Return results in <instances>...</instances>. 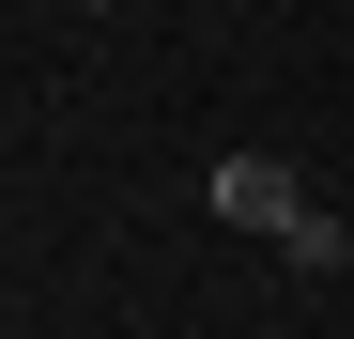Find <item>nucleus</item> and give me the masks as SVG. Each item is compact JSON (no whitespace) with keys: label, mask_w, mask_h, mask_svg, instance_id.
I'll return each mask as SVG.
<instances>
[{"label":"nucleus","mask_w":354,"mask_h":339,"mask_svg":"<svg viewBox=\"0 0 354 339\" xmlns=\"http://www.w3.org/2000/svg\"><path fill=\"white\" fill-rule=\"evenodd\" d=\"M216 216L262 232V247H292V232H308V185H292L277 154H216Z\"/></svg>","instance_id":"1"}]
</instances>
